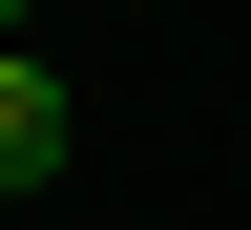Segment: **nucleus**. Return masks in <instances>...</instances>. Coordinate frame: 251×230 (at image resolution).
Here are the masks:
<instances>
[{
    "label": "nucleus",
    "mask_w": 251,
    "mask_h": 230,
    "mask_svg": "<svg viewBox=\"0 0 251 230\" xmlns=\"http://www.w3.org/2000/svg\"><path fill=\"white\" fill-rule=\"evenodd\" d=\"M63 147H84V105H63V63H21V42H0V188H42Z\"/></svg>",
    "instance_id": "1"
},
{
    "label": "nucleus",
    "mask_w": 251,
    "mask_h": 230,
    "mask_svg": "<svg viewBox=\"0 0 251 230\" xmlns=\"http://www.w3.org/2000/svg\"><path fill=\"white\" fill-rule=\"evenodd\" d=\"M0 21H42V0H0Z\"/></svg>",
    "instance_id": "2"
}]
</instances>
